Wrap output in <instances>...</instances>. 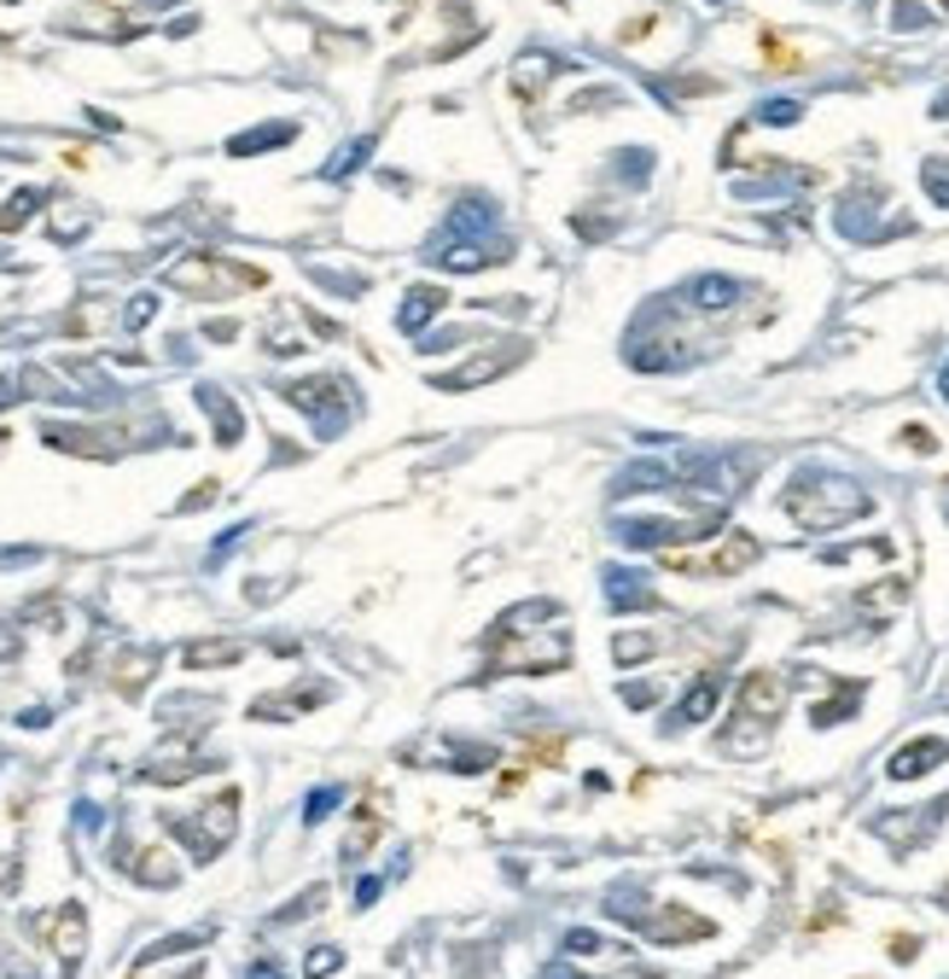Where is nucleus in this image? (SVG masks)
<instances>
[{
	"label": "nucleus",
	"mask_w": 949,
	"mask_h": 979,
	"mask_svg": "<svg viewBox=\"0 0 949 979\" xmlns=\"http://www.w3.org/2000/svg\"><path fill=\"white\" fill-rule=\"evenodd\" d=\"M163 280L181 286V292H198V298H228V292H245V286H262V269L228 262L216 251H193V257H181L175 269H163Z\"/></svg>",
	"instance_id": "1"
},
{
	"label": "nucleus",
	"mask_w": 949,
	"mask_h": 979,
	"mask_svg": "<svg viewBox=\"0 0 949 979\" xmlns=\"http://www.w3.org/2000/svg\"><path fill=\"white\" fill-rule=\"evenodd\" d=\"M816 490H821V496H810V490H792V496H787V514L804 530H833L844 519L869 514V496H862L856 484H816Z\"/></svg>",
	"instance_id": "2"
},
{
	"label": "nucleus",
	"mask_w": 949,
	"mask_h": 979,
	"mask_svg": "<svg viewBox=\"0 0 949 979\" xmlns=\"http://www.w3.org/2000/svg\"><path fill=\"white\" fill-rule=\"evenodd\" d=\"M757 537H746V530H734L722 548H711V555H682V548H670L665 555V566L670 571H699V578H734V571H746V566H757Z\"/></svg>",
	"instance_id": "3"
},
{
	"label": "nucleus",
	"mask_w": 949,
	"mask_h": 979,
	"mask_svg": "<svg viewBox=\"0 0 949 979\" xmlns=\"http://www.w3.org/2000/svg\"><path fill=\"white\" fill-rule=\"evenodd\" d=\"M571 642L565 630H548V642H502L495 647V670H565Z\"/></svg>",
	"instance_id": "4"
},
{
	"label": "nucleus",
	"mask_w": 949,
	"mask_h": 979,
	"mask_svg": "<svg viewBox=\"0 0 949 979\" xmlns=\"http://www.w3.org/2000/svg\"><path fill=\"white\" fill-rule=\"evenodd\" d=\"M35 933H41V938H53V956H58V968H65V973H76L82 950H88V922H82V910H76V904H65V910L41 915V922H35Z\"/></svg>",
	"instance_id": "5"
},
{
	"label": "nucleus",
	"mask_w": 949,
	"mask_h": 979,
	"mask_svg": "<svg viewBox=\"0 0 949 979\" xmlns=\"http://www.w3.org/2000/svg\"><path fill=\"white\" fill-rule=\"evenodd\" d=\"M780 711H787V682L775 670H752L740 682V723H775Z\"/></svg>",
	"instance_id": "6"
},
{
	"label": "nucleus",
	"mask_w": 949,
	"mask_h": 979,
	"mask_svg": "<svg viewBox=\"0 0 949 979\" xmlns=\"http://www.w3.org/2000/svg\"><path fill=\"white\" fill-rule=\"evenodd\" d=\"M943 741H915V746H903L897 759H892V775L897 782H909V775H926V764H943Z\"/></svg>",
	"instance_id": "7"
},
{
	"label": "nucleus",
	"mask_w": 949,
	"mask_h": 979,
	"mask_svg": "<svg viewBox=\"0 0 949 979\" xmlns=\"http://www.w3.org/2000/svg\"><path fill=\"white\" fill-rule=\"evenodd\" d=\"M519 356H478L472 367H461V374H443L438 385H449V391H466V385H478V379H489V374H502V367H513Z\"/></svg>",
	"instance_id": "8"
},
{
	"label": "nucleus",
	"mask_w": 949,
	"mask_h": 979,
	"mask_svg": "<svg viewBox=\"0 0 949 979\" xmlns=\"http://www.w3.org/2000/svg\"><path fill=\"white\" fill-rule=\"evenodd\" d=\"M716 693H722V688H716V677H705V682H693V693H688V700H682V711H676V723H705V718H711V711H716Z\"/></svg>",
	"instance_id": "9"
},
{
	"label": "nucleus",
	"mask_w": 949,
	"mask_h": 979,
	"mask_svg": "<svg viewBox=\"0 0 949 979\" xmlns=\"http://www.w3.org/2000/svg\"><path fill=\"white\" fill-rule=\"evenodd\" d=\"M245 653V642H193L187 647V665L193 670H211V665H234Z\"/></svg>",
	"instance_id": "10"
},
{
	"label": "nucleus",
	"mask_w": 949,
	"mask_h": 979,
	"mask_svg": "<svg viewBox=\"0 0 949 979\" xmlns=\"http://www.w3.org/2000/svg\"><path fill=\"white\" fill-rule=\"evenodd\" d=\"M653 938H711V922H693V915H658V922H641Z\"/></svg>",
	"instance_id": "11"
},
{
	"label": "nucleus",
	"mask_w": 949,
	"mask_h": 979,
	"mask_svg": "<svg viewBox=\"0 0 949 979\" xmlns=\"http://www.w3.org/2000/svg\"><path fill=\"white\" fill-rule=\"evenodd\" d=\"M757 47H763V58H769V71H804V53L792 47V41H780L775 30H763Z\"/></svg>",
	"instance_id": "12"
},
{
	"label": "nucleus",
	"mask_w": 949,
	"mask_h": 979,
	"mask_svg": "<svg viewBox=\"0 0 949 979\" xmlns=\"http://www.w3.org/2000/svg\"><path fill=\"white\" fill-rule=\"evenodd\" d=\"M548 76H553V58H519V65H513V94L530 99V94H536V82L548 88Z\"/></svg>",
	"instance_id": "13"
},
{
	"label": "nucleus",
	"mask_w": 949,
	"mask_h": 979,
	"mask_svg": "<svg viewBox=\"0 0 949 979\" xmlns=\"http://www.w3.org/2000/svg\"><path fill=\"white\" fill-rule=\"evenodd\" d=\"M374 840H379V810H374V805H362V810H356V828H349V846H344V851H349V857H362V851L374 846Z\"/></svg>",
	"instance_id": "14"
},
{
	"label": "nucleus",
	"mask_w": 949,
	"mask_h": 979,
	"mask_svg": "<svg viewBox=\"0 0 949 979\" xmlns=\"http://www.w3.org/2000/svg\"><path fill=\"white\" fill-rule=\"evenodd\" d=\"M560 752H565V741H560V734H548V741H530L525 746V759L530 764H560Z\"/></svg>",
	"instance_id": "15"
},
{
	"label": "nucleus",
	"mask_w": 949,
	"mask_h": 979,
	"mask_svg": "<svg viewBox=\"0 0 949 979\" xmlns=\"http://www.w3.org/2000/svg\"><path fill=\"white\" fill-rule=\"evenodd\" d=\"M438 303H443V298L431 292V286H420V292H414V310H408V326H420V321H425L431 310H438Z\"/></svg>",
	"instance_id": "16"
},
{
	"label": "nucleus",
	"mask_w": 949,
	"mask_h": 979,
	"mask_svg": "<svg viewBox=\"0 0 949 979\" xmlns=\"http://www.w3.org/2000/svg\"><path fill=\"white\" fill-rule=\"evenodd\" d=\"M30 204H35V193H18V198L7 204V211H0V228H18V222L30 216Z\"/></svg>",
	"instance_id": "17"
},
{
	"label": "nucleus",
	"mask_w": 949,
	"mask_h": 979,
	"mask_svg": "<svg viewBox=\"0 0 949 979\" xmlns=\"http://www.w3.org/2000/svg\"><path fill=\"white\" fill-rule=\"evenodd\" d=\"M903 443H909V449H920V455H932V449H938V438L926 432V426H909V432H903Z\"/></svg>",
	"instance_id": "18"
},
{
	"label": "nucleus",
	"mask_w": 949,
	"mask_h": 979,
	"mask_svg": "<svg viewBox=\"0 0 949 979\" xmlns=\"http://www.w3.org/2000/svg\"><path fill=\"white\" fill-rule=\"evenodd\" d=\"M338 968V950H315V962H309V979H321V973H333Z\"/></svg>",
	"instance_id": "19"
},
{
	"label": "nucleus",
	"mask_w": 949,
	"mask_h": 979,
	"mask_svg": "<svg viewBox=\"0 0 949 979\" xmlns=\"http://www.w3.org/2000/svg\"><path fill=\"white\" fill-rule=\"evenodd\" d=\"M892 950H897V962H915V938H909V933H897Z\"/></svg>",
	"instance_id": "20"
},
{
	"label": "nucleus",
	"mask_w": 949,
	"mask_h": 979,
	"mask_svg": "<svg viewBox=\"0 0 949 979\" xmlns=\"http://www.w3.org/2000/svg\"><path fill=\"white\" fill-rule=\"evenodd\" d=\"M12 647H18V642H12V636H0V653H12Z\"/></svg>",
	"instance_id": "21"
}]
</instances>
